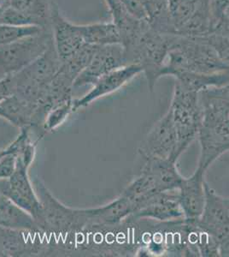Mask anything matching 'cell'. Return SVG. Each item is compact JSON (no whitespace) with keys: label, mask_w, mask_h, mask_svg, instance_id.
Returning <instances> with one entry per match:
<instances>
[{"label":"cell","mask_w":229,"mask_h":257,"mask_svg":"<svg viewBox=\"0 0 229 257\" xmlns=\"http://www.w3.org/2000/svg\"><path fill=\"white\" fill-rule=\"evenodd\" d=\"M171 76L183 87L200 92L229 82V64L200 38L168 35V52L160 70Z\"/></svg>","instance_id":"1"},{"label":"cell","mask_w":229,"mask_h":257,"mask_svg":"<svg viewBox=\"0 0 229 257\" xmlns=\"http://www.w3.org/2000/svg\"><path fill=\"white\" fill-rule=\"evenodd\" d=\"M62 64L63 61L53 44L38 59L12 75L14 94L37 106Z\"/></svg>","instance_id":"2"},{"label":"cell","mask_w":229,"mask_h":257,"mask_svg":"<svg viewBox=\"0 0 229 257\" xmlns=\"http://www.w3.org/2000/svg\"><path fill=\"white\" fill-rule=\"evenodd\" d=\"M168 112L176 131L179 154L181 155L197 138L202 124L203 113L198 92L185 88L175 82Z\"/></svg>","instance_id":"3"},{"label":"cell","mask_w":229,"mask_h":257,"mask_svg":"<svg viewBox=\"0 0 229 257\" xmlns=\"http://www.w3.org/2000/svg\"><path fill=\"white\" fill-rule=\"evenodd\" d=\"M168 52V35H164L149 27L139 39L134 51L127 57V64L141 66L150 91L154 90L160 70Z\"/></svg>","instance_id":"4"},{"label":"cell","mask_w":229,"mask_h":257,"mask_svg":"<svg viewBox=\"0 0 229 257\" xmlns=\"http://www.w3.org/2000/svg\"><path fill=\"white\" fill-rule=\"evenodd\" d=\"M54 44L51 26L29 37L0 47V70L13 75L42 55Z\"/></svg>","instance_id":"5"},{"label":"cell","mask_w":229,"mask_h":257,"mask_svg":"<svg viewBox=\"0 0 229 257\" xmlns=\"http://www.w3.org/2000/svg\"><path fill=\"white\" fill-rule=\"evenodd\" d=\"M139 153L145 161L160 159L169 160L177 163L180 156L178 137L168 111L146 135L139 146Z\"/></svg>","instance_id":"6"},{"label":"cell","mask_w":229,"mask_h":257,"mask_svg":"<svg viewBox=\"0 0 229 257\" xmlns=\"http://www.w3.org/2000/svg\"><path fill=\"white\" fill-rule=\"evenodd\" d=\"M29 166L17 157V168L13 175L9 179L0 180V194L30 213L40 227L42 205L29 179Z\"/></svg>","instance_id":"7"},{"label":"cell","mask_w":229,"mask_h":257,"mask_svg":"<svg viewBox=\"0 0 229 257\" xmlns=\"http://www.w3.org/2000/svg\"><path fill=\"white\" fill-rule=\"evenodd\" d=\"M205 193L202 214L192 221L214 237L220 248L229 241V198L218 195L207 183Z\"/></svg>","instance_id":"8"},{"label":"cell","mask_w":229,"mask_h":257,"mask_svg":"<svg viewBox=\"0 0 229 257\" xmlns=\"http://www.w3.org/2000/svg\"><path fill=\"white\" fill-rule=\"evenodd\" d=\"M50 24L56 51L62 61H66L85 45L81 26L64 18L54 0L51 6Z\"/></svg>","instance_id":"9"},{"label":"cell","mask_w":229,"mask_h":257,"mask_svg":"<svg viewBox=\"0 0 229 257\" xmlns=\"http://www.w3.org/2000/svg\"><path fill=\"white\" fill-rule=\"evenodd\" d=\"M37 190L39 192L36 193L42 205L41 227L64 230L84 224L88 220L87 210H75L65 207L40 184L37 185Z\"/></svg>","instance_id":"10"},{"label":"cell","mask_w":229,"mask_h":257,"mask_svg":"<svg viewBox=\"0 0 229 257\" xmlns=\"http://www.w3.org/2000/svg\"><path fill=\"white\" fill-rule=\"evenodd\" d=\"M124 65L127 64L125 61L124 49L122 45L98 47L90 63L77 76L73 88L93 85L101 76Z\"/></svg>","instance_id":"11"},{"label":"cell","mask_w":229,"mask_h":257,"mask_svg":"<svg viewBox=\"0 0 229 257\" xmlns=\"http://www.w3.org/2000/svg\"><path fill=\"white\" fill-rule=\"evenodd\" d=\"M197 138L200 144L197 167L206 172L214 161L229 151V119L202 123Z\"/></svg>","instance_id":"12"},{"label":"cell","mask_w":229,"mask_h":257,"mask_svg":"<svg viewBox=\"0 0 229 257\" xmlns=\"http://www.w3.org/2000/svg\"><path fill=\"white\" fill-rule=\"evenodd\" d=\"M140 73H143L141 66L132 64L117 68L105 74L93 85V88L87 94L81 99L73 101V111L86 107L97 99L119 90Z\"/></svg>","instance_id":"13"},{"label":"cell","mask_w":229,"mask_h":257,"mask_svg":"<svg viewBox=\"0 0 229 257\" xmlns=\"http://www.w3.org/2000/svg\"><path fill=\"white\" fill-rule=\"evenodd\" d=\"M105 2L112 18V23L119 33L126 61L150 24L147 21L139 20L131 15L120 0H105Z\"/></svg>","instance_id":"14"},{"label":"cell","mask_w":229,"mask_h":257,"mask_svg":"<svg viewBox=\"0 0 229 257\" xmlns=\"http://www.w3.org/2000/svg\"><path fill=\"white\" fill-rule=\"evenodd\" d=\"M134 219L174 222L184 219V213L178 199V190L157 194L132 215Z\"/></svg>","instance_id":"15"},{"label":"cell","mask_w":229,"mask_h":257,"mask_svg":"<svg viewBox=\"0 0 229 257\" xmlns=\"http://www.w3.org/2000/svg\"><path fill=\"white\" fill-rule=\"evenodd\" d=\"M205 171L197 167L189 178H183L178 188V199L184 218L194 220L200 217L205 203Z\"/></svg>","instance_id":"16"},{"label":"cell","mask_w":229,"mask_h":257,"mask_svg":"<svg viewBox=\"0 0 229 257\" xmlns=\"http://www.w3.org/2000/svg\"><path fill=\"white\" fill-rule=\"evenodd\" d=\"M160 192L162 191L156 178L147 171L142 169L140 174L128 184L121 195L125 196L133 205L134 213L145 202Z\"/></svg>","instance_id":"17"},{"label":"cell","mask_w":229,"mask_h":257,"mask_svg":"<svg viewBox=\"0 0 229 257\" xmlns=\"http://www.w3.org/2000/svg\"><path fill=\"white\" fill-rule=\"evenodd\" d=\"M35 105L17 94H11L0 100V117L20 128L33 124L35 122Z\"/></svg>","instance_id":"18"},{"label":"cell","mask_w":229,"mask_h":257,"mask_svg":"<svg viewBox=\"0 0 229 257\" xmlns=\"http://www.w3.org/2000/svg\"><path fill=\"white\" fill-rule=\"evenodd\" d=\"M0 226L15 231L35 230L39 227L30 213L2 194H0Z\"/></svg>","instance_id":"19"},{"label":"cell","mask_w":229,"mask_h":257,"mask_svg":"<svg viewBox=\"0 0 229 257\" xmlns=\"http://www.w3.org/2000/svg\"><path fill=\"white\" fill-rule=\"evenodd\" d=\"M88 219L106 225H117L130 218L134 207L125 196H121L100 208L87 209Z\"/></svg>","instance_id":"20"},{"label":"cell","mask_w":229,"mask_h":257,"mask_svg":"<svg viewBox=\"0 0 229 257\" xmlns=\"http://www.w3.org/2000/svg\"><path fill=\"white\" fill-rule=\"evenodd\" d=\"M142 169L147 171L156 178L162 192L178 190L184 178L178 171L176 162L169 160H146Z\"/></svg>","instance_id":"21"},{"label":"cell","mask_w":229,"mask_h":257,"mask_svg":"<svg viewBox=\"0 0 229 257\" xmlns=\"http://www.w3.org/2000/svg\"><path fill=\"white\" fill-rule=\"evenodd\" d=\"M81 26L85 44L97 47L121 44L119 33L112 22L85 24Z\"/></svg>","instance_id":"22"},{"label":"cell","mask_w":229,"mask_h":257,"mask_svg":"<svg viewBox=\"0 0 229 257\" xmlns=\"http://www.w3.org/2000/svg\"><path fill=\"white\" fill-rule=\"evenodd\" d=\"M150 26L164 35H175L172 25L168 0H142Z\"/></svg>","instance_id":"23"},{"label":"cell","mask_w":229,"mask_h":257,"mask_svg":"<svg viewBox=\"0 0 229 257\" xmlns=\"http://www.w3.org/2000/svg\"><path fill=\"white\" fill-rule=\"evenodd\" d=\"M202 0H168V10L175 35H179L197 13Z\"/></svg>","instance_id":"24"},{"label":"cell","mask_w":229,"mask_h":257,"mask_svg":"<svg viewBox=\"0 0 229 257\" xmlns=\"http://www.w3.org/2000/svg\"><path fill=\"white\" fill-rule=\"evenodd\" d=\"M53 0H10L12 8L32 16L38 22L39 26H51L50 14Z\"/></svg>","instance_id":"25"},{"label":"cell","mask_w":229,"mask_h":257,"mask_svg":"<svg viewBox=\"0 0 229 257\" xmlns=\"http://www.w3.org/2000/svg\"><path fill=\"white\" fill-rule=\"evenodd\" d=\"M44 28L37 26H14L0 24V47L29 37L41 31Z\"/></svg>","instance_id":"26"},{"label":"cell","mask_w":229,"mask_h":257,"mask_svg":"<svg viewBox=\"0 0 229 257\" xmlns=\"http://www.w3.org/2000/svg\"><path fill=\"white\" fill-rule=\"evenodd\" d=\"M73 101L72 99L65 100L48 111L43 122L44 130L46 132H52L64 123L73 111Z\"/></svg>","instance_id":"27"},{"label":"cell","mask_w":229,"mask_h":257,"mask_svg":"<svg viewBox=\"0 0 229 257\" xmlns=\"http://www.w3.org/2000/svg\"><path fill=\"white\" fill-rule=\"evenodd\" d=\"M17 168V155L6 149V154L0 159V180L9 179Z\"/></svg>","instance_id":"28"},{"label":"cell","mask_w":229,"mask_h":257,"mask_svg":"<svg viewBox=\"0 0 229 257\" xmlns=\"http://www.w3.org/2000/svg\"><path fill=\"white\" fill-rule=\"evenodd\" d=\"M229 6V0H214L213 10L214 14L218 21L223 17L224 11Z\"/></svg>","instance_id":"29"},{"label":"cell","mask_w":229,"mask_h":257,"mask_svg":"<svg viewBox=\"0 0 229 257\" xmlns=\"http://www.w3.org/2000/svg\"><path fill=\"white\" fill-rule=\"evenodd\" d=\"M220 256L229 257V241L220 248Z\"/></svg>","instance_id":"30"},{"label":"cell","mask_w":229,"mask_h":257,"mask_svg":"<svg viewBox=\"0 0 229 257\" xmlns=\"http://www.w3.org/2000/svg\"><path fill=\"white\" fill-rule=\"evenodd\" d=\"M10 76V75H7V74L5 73L3 71H1L0 70V82H2L3 80L6 79L7 76Z\"/></svg>","instance_id":"31"},{"label":"cell","mask_w":229,"mask_h":257,"mask_svg":"<svg viewBox=\"0 0 229 257\" xmlns=\"http://www.w3.org/2000/svg\"><path fill=\"white\" fill-rule=\"evenodd\" d=\"M8 253L3 249L2 248H0V256H8Z\"/></svg>","instance_id":"32"},{"label":"cell","mask_w":229,"mask_h":257,"mask_svg":"<svg viewBox=\"0 0 229 257\" xmlns=\"http://www.w3.org/2000/svg\"><path fill=\"white\" fill-rule=\"evenodd\" d=\"M6 154V149H0V159Z\"/></svg>","instance_id":"33"},{"label":"cell","mask_w":229,"mask_h":257,"mask_svg":"<svg viewBox=\"0 0 229 257\" xmlns=\"http://www.w3.org/2000/svg\"><path fill=\"white\" fill-rule=\"evenodd\" d=\"M6 9V8H1L0 7V19H1V17H2V14H3L4 10Z\"/></svg>","instance_id":"34"}]
</instances>
